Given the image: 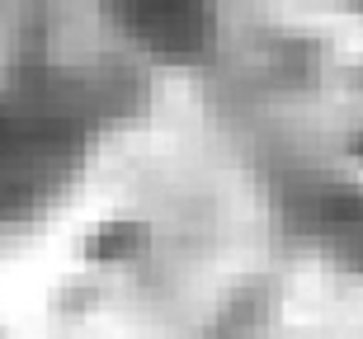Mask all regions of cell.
I'll use <instances>...</instances> for the list:
<instances>
[{
  "mask_svg": "<svg viewBox=\"0 0 363 339\" xmlns=\"http://www.w3.org/2000/svg\"><path fill=\"white\" fill-rule=\"evenodd\" d=\"M345 5H363V0H345Z\"/></svg>",
  "mask_w": 363,
  "mask_h": 339,
  "instance_id": "obj_4",
  "label": "cell"
},
{
  "mask_svg": "<svg viewBox=\"0 0 363 339\" xmlns=\"http://www.w3.org/2000/svg\"><path fill=\"white\" fill-rule=\"evenodd\" d=\"M108 104L81 76H38L0 95V226L28 217L76 170Z\"/></svg>",
  "mask_w": 363,
  "mask_h": 339,
  "instance_id": "obj_1",
  "label": "cell"
},
{
  "mask_svg": "<svg viewBox=\"0 0 363 339\" xmlns=\"http://www.w3.org/2000/svg\"><path fill=\"white\" fill-rule=\"evenodd\" d=\"M297 226H307V236H316L340 264L363 269V193L359 189H345V184L311 189L302 198Z\"/></svg>",
  "mask_w": 363,
  "mask_h": 339,
  "instance_id": "obj_3",
  "label": "cell"
},
{
  "mask_svg": "<svg viewBox=\"0 0 363 339\" xmlns=\"http://www.w3.org/2000/svg\"><path fill=\"white\" fill-rule=\"evenodd\" d=\"M104 14L156 62H199L213 42V0H104Z\"/></svg>",
  "mask_w": 363,
  "mask_h": 339,
  "instance_id": "obj_2",
  "label": "cell"
}]
</instances>
